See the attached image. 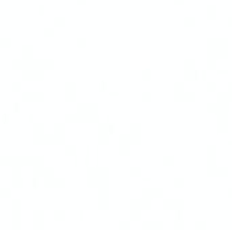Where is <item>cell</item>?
Returning a JSON list of instances; mask_svg holds the SVG:
<instances>
[{
    "mask_svg": "<svg viewBox=\"0 0 232 230\" xmlns=\"http://www.w3.org/2000/svg\"><path fill=\"white\" fill-rule=\"evenodd\" d=\"M11 210H22V203H20V200L18 199H14L11 202Z\"/></svg>",
    "mask_w": 232,
    "mask_h": 230,
    "instance_id": "obj_8",
    "label": "cell"
},
{
    "mask_svg": "<svg viewBox=\"0 0 232 230\" xmlns=\"http://www.w3.org/2000/svg\"><path fill=\"white\" fill-rule=\"evenodd\" d=\"M173 229L174 230H183V229H185V222H183V219L175 218L174 223H173Z\"/></svg>",
    "mask_w": 232,
    "mask_h": 230,
    "instance_id": "obj_4",
    "label": "cell"
},
{
    "mask_svg": "<svg viewBox=\"0 0 232 230\" xmlns=\"http://www.w3.org/2000/svg\"><path fill=\"white\" fill-rule=\"evenodd\" d=\"M8 195V192H7V190H4V188H2V196L3 198H6V196Z\"/></svg>",
    "mask_w": 232,
    "mask_h": 230,
    "instance_id": "obj_15",
    "label": "cell"
},
{
    "mask_svg": "<svg viewBox=\"0 0 232 230\" xmlns=\"http://www.w3.org/2000/svg\"><path fill=\"white\" fill-rule=\"evenodd\" d=\"M163 206L166 208H168V210H174V200L173 199H166L164 202H163Z\"/></svg>",
    "mask_w": 232,
    "mask_h": 230,
    "instance_id": "obj_13",
    "label": "cell"
},
{
    "mask_svg": "<svg viewBox=\"0 0 232 230\" xmlns=\"http://www.w3.org/2000/svg\"><path fill=\"white\" fill-rule=\"evenodd\" d=\"M228 195H229L231 198H232V190H229V192H228Z\"/></svg>",
    "mask_w": 232,
    "mask_h": 230,
    "instance_id": "obj_17",
    "label": "cell"
},
{
    "mask_svg": "<svg viewBox=\"0 0 232 230\" xmlns=\"http://www.w3.org/2000/svg\"><path fill=\"white\" fill-rule=\"evenodd\" d=\"M177 186H182V182H181V179H177Z\"/></svg>",
    "mask_w": 232,
    "mask_h": 230,
    "instance_id": "obj_16",
    "label": "cell"
},
{
    "mask_svg": "<svg viewBox=\"0 0 232 230\" xmlns=\"http://www.w3.org/2000/svg\"><path fill=\"white\" fill-rule=\"evenodd\" d=\"M208 228V223H206V221H204V219H199L195 222V229H198V230H205Z\"/></svg>",
    "mask_w": 232,
    "mask_h": 230,
    "instance_id": "obj_9",
    "label": "cell"
},
{
    "mask_svg": "<svg viewBox=\"0 0 232 230\" xmlns=\"http://www.w3.org/2000/svg\"><path fill=\"white\" fill-rule=\"evenodd\" d=\"M140 226L142 230H153V221H142Z\"/></svg>",
    "mask_w": 232,
    "mask_h": 230,
    "instance_id": "obj_6",
    "label": "cell"
},
{
    "mask_svg": "<svg viewBox=\"0 0 232 230\" xmlns=\"http://www.w3.org/2000/svg\"><path fill=\"white\" fill-rule=\"evenodd\" d=\"M31 219H44V212L41 210H34L31 212Z\"/></svg>",
    "mask_w": 232,
    "mask_h": 230,
    "instance_id": "obj_10",
    "label": "cell"
},
{
    "mask_svg": "<svg viewBox=\"0 0 232 230\" xmlns=\"http://www.w3.org/2000/svg\"><path fill=\"white\" fill-rule=\"evenodd\" d=\"M98 207L101 210H106L109 207V202H107V198L106 196H99V200H98Z\"/></svg>",
    "mask_w": 232,
    "mask_h": 230,
    "instance_id": "obj_3",
    "label": "cell"
},
{
    "mask_svg": "<svg viewBox=\"0 0 232 230\" xmlns=\"http://www.w3.org/2000/svg\"><path fill=\"white\" fill-rule=\"evenodd\" d=\"M53 215H54L56 219L59 221H63L65 218V211L61 210V208H57V210H54V212H53Z\"/></svg>",
    "mask_w": 232,
    "mask_h": 230,
    "instance_id": "obj_7",
    "label": "cell"
},
{
    "mask_svg": "<svg viewBox=\"0 0 232 230\" xmlns=\"http://www.w3.org/2000/svg\"><path fill=\"white\" fill-rule=\"evenodd\" d=\"M118 228L121 230H129L130 229V221H121L120 223H118Z\"/></svg>",
    "mask_w": 232,
    "mask_h": 230,
    "instance_id": "obj_11",
    "label": "cell"
},
{
    "mask_svg": "<svg viewBox=\"0 0 232 230\" xmlns=\"http://www.w3.org/2000/svg\"><path fill=\"white\" fill-rule=\"evenodd\" d=\"M10 230H23V228H22V222H20V219H11V223H10Z\"/></svg>",
    "mask_w": 232,
    "mask_h": 230,
    "instance_id": "obj_2",
    "label": "cell"
},
{
    "mask_svg": "<svg viewBox=\"0 0 232 230\" xmlns=\"http://www.w3.org/2000/svg\"><path fill=\"white\" fill-rule=\"evenodd\" d=\"M31 226L34 230H41L44 228V219H31Z\"/></svg>",
    "mask_w": 232,
    "mask_h": 230,
    "instance_id": "obj_5",
    "label": "cell"
},
{
    "mask_svg": "<svg viewBox=\"0 0 232 230\" xmlns=\"http://www.w3.org/2000/svg\"><path fill=\"white\" fill-rule=\"evenodd\" d=\"M141 208H130V212H129V218L130 221H138L141 218Z\"/></svg>",
    "mask_w": 232,
    "mask_h": 230,
    "instance_id": "obj_1",
    "label": "cell"
},
{
    "mask_svg": "<svg viewBox=\"0 0 232 230\" xmlns=\"http://www.w3.org/2000/svg\"><path fill=\"white\" fill-rule=\"evenodd\" d=\"M151 195H152V198H160L162 191L159 188H155V190H151Z\"/></svg>",
    "mask_w": 232,
    "mask_h": 230,
    "instance_id": "obj_14",
    "label": "cell"
},
{
    "mask_svg": "<svg viewBox=\"0 0 232 230\" xmlns=\"http://www.w3.org/2000/svg\"><path fill=\"white\" fill-rule=\"evenodd\" d=\"M163 226H164L163 221H160V219H153V230H162Z\"/></svg>",
    "mask_w": 232,
    "mask_h": 230,
    "instance_id": "obj_12",
    "label": "cell"
}]
</instances>
